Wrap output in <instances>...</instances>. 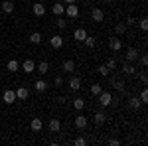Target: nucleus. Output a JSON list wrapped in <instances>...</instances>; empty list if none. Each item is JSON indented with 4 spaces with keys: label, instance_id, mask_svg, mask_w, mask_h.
Returning a JSON list of instances; mask_svg holds the SVG:
<instances>
[{
    "label": "nucleus",
    "instance_id": "1",
    "mask_svg": "<svg viewBox=\"0 0 148 146\" xmlns=\"http://www.w3.org/2000/svg\"><path fill=\"white\" fill-rule=\"evenodd\" d=\"M97 97H99V103H101V107H111V97H113V95H111L109 91H101Z\"/></svg>",
    "mask_w": 148,
    "mask_h": 146
},
{
    "label": "nucleus",
    "instance_id": "2",
    "mask_svg": "<svg viewBox=\"0 0 148 146\" xmlns=\"http://www.w3.org/2000/svg\"><path fill=\"white\" fill-rule=\"evenodd\" d=\"M65 14H67L69 18H77L79 16V6H75V2L73 4H65Z\"/></svg>",
    "mask_w": 148,
    "mask_h": 146
},
{
    "label": "nucleus",
    "instance_id": "3",
    "mask_svg": "<svg viewBox=\"0 0 148 146\" xmlns=\"http://www.w3.org/2000/svg\"><path fill=\"white\" fill-rule=\"evenodd\" d=\"M91 18H93V22H103V20H105V12H103L101 8H93Z\"/></svg>",
    "mask_w": 148,
    "mask_h": 146
},
{
    "label": "nucleus",
    "instance_id": "4",
    "mask_svg": "<svg viewBox=\"0 0 148 146\" xmlns=\"http://www.w3.org/2000/svg\"><path fill=\"white\" fill-rule=\"evenodd\" d=\"M126 61H128V63H132V61H136V57H138V49L136 47H128V49H126Z\"/></svg>",
    "mask_w": 148,
    "mask_h": 146
},
{
    "label": "nucleus",
    "instance_id": "5",
    "mask_svg": "<svg viewBox=\"0 0 148 146\" xmlns=\"http://www.w3.org/2000/svg\"><path fill=\"white\" fill-rule=\"evenodd\" d=\"M109 47H111L113 51H121V49H123V42H121L119 38H111V40H109Z\"/></svg>",
    "mask_w": 148,
    "mask_h": 146
},
{
    "label": "nucleus",
    "instance_id": "6",
    "mask_svg": "<svg viewBox=\"0 0 148 146\" xmlns=\"http://www.w3.org/2000/svg\"><path fill=\"white\" fill-rule=\"evenodd\" d=\"M30 97V91L26 89V87H18L16 89V99H20V101H26Z\"/></svg>",
    "mask_w": 148,
    "mask_h": 146
},
{
    "label": "nucleus",
    "instance_id": "7",
    "mask_svg": "<svg viewBox=\"0 0 148 146\" xmlns=\"http://www.w3.org/2000/svg\"><path fill=\"white\" fill-rule=\"evenodd\" d=\"M2 99H4V103H8V105H12V103L16 101V91H4V95H2Z\"/></svg>",
    "mask_w": 148,
    "mask_h": 146
},
{
    "label": "nucleus",
    "instance_id": "8",
    "mask_svg": "<svg viewBox=\"0 0 148 146\" xmlns=\"http://www.w3.org/2000/svg\"><path fill=\"white\" fill-rule=\"evenodd\" d=\"M49 45H51L53 49H59V47L63 45V38H61V36H53V38H49Z\"/></svg>",
    "mask_w": 148,
    "mask_h": 146
},
{
    "label": "nucleus",
    "instance_id": "9",
    "mask_svg": "<svg viewBox=\"0 0 148 146\" xmlns=\"http://www.w3.org/2000/svg\"><path fill=\"white\" fill-rule=\"evenodd\" d=\"M105 119H107V114H105L103 111H99V112H95V114H93V121H95V124H97V126L105 124Z\"/></svg>",
    "mask_w": 148,
    "mask_h": 146
},
{
    "label": "nucleus",
    "instance_id": "10",
    "mask_svg": "<svg viewBox=\"0 0 148 146\" xmlns=\"http://www.w3.org/2000/svg\"><path fill=\"white\" fill-rule=\"evenodd\" d=\"M85 38H87V32H85L83 28H77V30L73 32V40H75V42H83Z\"/></svg>",
    "mask_w": 148,
    "mask_h": 146
},
{
    "label": "nucleus",
    "instance_id": "11",
    "mask_svg": "<svg viewBox=\"0 0 148 146\" xmlns=\"http://www.w3.org/2000/svg\"><path fill=\"white\" fill-rule=\"evenodd\" d=\"M63 71H65V73H73V71H75V61H73V59H65V61H63Z\"/></svg>",
    "mask_w": 148,
    "mask_h": 146
},
{
    "label": "nucleus",
    "instance_id": "12",
    "mask_svg": "<svg viewBox=\"0 0 148 146\" xmlns=\"http://www.w3.org/2000/svg\"><path fill=\"white\" fill-rule=\"evenodd\" d=\"M22 69L26 71V73H32V71H36V63L32 61V59H26L22 63Z\"/></svg>",
    "mask_w": 148,
    "mask_h": 146
},
{
    "label": "nucleus",
    "instance_id": "13",
    "mask_svg": "<svg viewBox=\"0 0 148 146\" xmlns=\"http://www.w3.org/2000/svg\"><path fill=\"white\" fill-rule=\"evenodd\" d=\"M67 85H69L73 91H79V89H81V79H79V77H71V79L67 81Z\"/></svg>",
    "mask_w": 148,
    "mask_h": 146
},
{
    "label": "nucleus",
    "instance_id": "14",
    "mask_svg": "<svg viewBox=\"0 0 148 146\" xmlns=\"http://www.w3.org/2000/svg\"><path fill=\"white\" fill-rule=\"evenodd\" d=\"M32 10H34V14H36V16H44V14H46V6H44L42 2H36Z\"/></svg>",
    "mask_w": 148,
    "mask_h": 146
},
{
    "label": "nucleus",
    "instance_id": "15",
    "mask_svg": "<svg viewBox=\"0 0 148 146\" xmlns=\"http://www.w3.org/2000/svg\"><path fill=\"white\" fill-rule=\"evenodd\" d=\"M123 73H125V75H134V73H136V67H134L132 63L126 61L125 65H123Z\"/></svg>",
    "mask_w": 148,
    "mask_h": 146
},
{
    "label": "nucleus",
    "instance_id": "16",
    "mask_svg": "<svg viewBox=\"0 0 148 146\" xmlns=\"http://www.w3.org/2000/svg\"><path fill=\"white\" fill-rule=\"evenodd\" d=\"M75 126H77V128H85V126H87V117L77 114V117H75Z\"/></svg>",
    "mask_w": 148,
    "mask_h": 146
},
{
    "label": "nucleus",
    "instance_id": "17",
    "mask_svg": "<svg viewBox=\"0 0 148 146\" xmlns=\"http://www.w3.org/2000/svg\"><path fill=\"white\" fill-rule=\"evenodd\" d=\"M63 10H65V6H63L61 2H56V4L51 6V12H53L56 16H61V14H63Z\"/></svg>",
    "mask_w": 148,
    "mask_h": 146
},
{
    "label": "nucleus",
    "instance_id": "18",
    "mask_svg": "<svg viewBox=\"0 0 148 146\" xmlns=\"http://www.w3.org/2000/svg\"><path fill=\"white\" fill-rule=\"evenodd\" d=\"M47 126H49V130H51V132H59V128H61V123H59L57 119H51Z\"/></svg>",
    "mask_w": 148,
    "mask_h": 146
},
{
    "label": "nucleus",
    "instance_id": "19",
    "mask_svg": "<svg viewBox=\"0 0 148 146\" xmlns=\"http://www.w3.org/2000/svg\"><path fill=\"white\" fill-rule=\"evenodd\" d=\"M2 12H6V14H12L14 12V4H12L10 0H4L2 2Z\"/></svg>",
    "mask_w": 148,
    "mask_h": 146
},
{
    "label": "nucleus",
    "instance_id": "20",
    "mask_svg": "<svg viewBox=\"0 0 148 146\" xmlns=\"http://www.w3.org/2000/svg\"><path fill=\"white\" fill-rule=\"evenodd\" d=\"M30 126H32V130H34V132H40V130H42V126H44V124H42V119H34Z\"/></svg>",
    "mask_w": 148,
    "mask_h": 146
},
{
    "label": "nucleus",
    "instance_id": "21",
    "mask_svg": "<svg viewBox=\"0 0 148 146\" xmlns=\"http://www.w3.org/2000/svg\"><path fill=\"white\" fill-rule=\"evenodd\" d=\"M34 87H36V91H46L47 83H46V81H44V79H42V77H40V79H38V81H36V83H34Z\"/></svg>",
    "mask_w": 148,
    "mask_h": 146
},
{
    "label": "nucleus",
    "instance_id": "22",
    "mask_svg": "<svg viewBox=\"0 0 148 146\" xmlns=\"http://www.w3.org/2000/svg\"><path fill=\"white\" fill-rule=\"evenodd\" d=\"M30 42L32 44H42V34L40 32H32L30 34Z\"/></svg>",
    "mask_w": 148,
    "mask_h": 146
},
{
    "label": "nucleus",
    "instance_id": "23",
    "mask_svg": "<svg viewBox=\"0 0 148 146\" xmlns=\"http://www.w3.org/2000/svg\"><path fill=\"white\" fill-rule=\"evenodd\" d=\"M38 71H40V75H46L47 71H49V63H47V61H42V63L38 65Z\"/></svg>",
    "mask_w": 148,
    "mask_h": 146
},
{
    "label": "nucleus",
    "instance_id": "24",
    "mask_svg": "<svg viewBox=\"0 0 148 146\" xmlns=\"http://www.w3.org/2000/svg\"><path fill=\"white\" fill-rule=\"evenodd\" d=\"M128 105H130V109H140L142 103H140L138 97H130V99H128Z\"/></svg>",
    "mask_w": 148,
    "mask_h": 146
},
{
    "label": "nucleus",
    "instance_id": "25",
    "mask_svg": "<svg viewBox=\"0 0 148 146\" xmlns=\"http://www.w3.org/2000/svg\"><path fill=\"white\" fill-rule=\"evenodd\" d=\"M113 87L116 91H123L125 89V81H123V79H113Z\"/></svg>",
    "mask_w": 148,
    "mask_h": 146
},
{
    "label": "nucleus",
    "instance_id": "26",
    "mask_svg": "<svg viewBox=\"0 0 148 146\" xmlns=\"http://www.w3.org/2000/svg\"><path fill=\"white\" fill-rule=\"evenodd\" d=\"M83 44L87 45V47H95V45H97V40H95V38H89V36H87V38L83 40Z\"/></svg>",
    "mask_w": 148,
    "mask_h": 146
},
{
    "label": "nucleus",
    "instance_id": "27",
    "mask_svg": "<svg viewBox=\"0 0 148 146\" xmlns=\"http://www.w3.org/2000/svg\"><path fill=\"white\" fill-rule=\"evenodd\" d=\"M6 67L10 69V71H18V67H20V63H18V61H16V59H10V61H8V65H6Z\"/></svg>",
    "mask_w": 148,
    "mask_h": 146
},
{
    "label": "nucleus",
    "instance_id": "28",
    "mask_svg": "<svg viewBox=\"0 0 148 146\" xmlns=\"http://www.w3.org/2000/svg\"><path fill=\"white\" fill-rule=\"evenodd\" d=\"M107 67H109V71H113V69H116V59L114 57H111V59H107V63H105Z\"/></svg>",
    "mask_w": 148,
    "mask_h": 146
},
{
    "label": "nucleus",
    "instance_id": "29",
    "mask_svg": "<svg viewBox=\"0 0 148 146\" xmlns=\"http://www.w3.org/2000/svg\"><path fill=\"white\" fill-rule=\"evenodd\" d=\"M101 91H103V87L99 85V83H93V85H91V93L95 95V97H97V95H99Z\"/></svg>",
    "mask_w": 148,
    "mask_h": 146
},
{
    "label": "nucleus",
    "instance_id": "30",
    "mask_svg": "<svg viewBox=\"0 0 148 146\" xmlns=\"http://www.w3.org/2000/svg\"><path fill=\"white\" fill-rule=\"evenodd\" d=\"M73 107H75V111H81V109L85 107V101H83V99H75V101H73Z\"/></svg>",
    "mask_w": 148,
    "mask_h": 146
},
{
    "label": "nucleus",
    "instance_id": "31",
    "mask_svg": "<svg viewBox=\"0 0 148 146\" xmlns=\"http://www.w3.org/2000/svg\"><path fill=\"white\" fill-rule=\"evenodd\" d=\"M114 32H116V34H125L126 32V24H116V26H114Z\"/></svg>",
    "mask_w": 148,
    "mask_h": 146
},
{
    "label": "nucleus",
    "instance_id": "32",
    "mask_svg": "<svg viewBox=\"0 0 148 146\" xmlns=\"http://www.w3.org/2000/svg\"><path fill=\"white\" fill-rule=\"evenodd\" d=\"M138 99H140V103H142V105H144V103H148V91L142 89V93H140V97H138Z\"/></svg>",
    "mask_w": 148,
    "mask_h": 146
},
{
    "label": "nucleus",
    "instance_id": "33",
    "mask_svg": "<svg viewBox=\"0 0 148 146\" xmlns=\"http://www.w3.org/2000/svg\"><path fill=\"white\" fill-rule=\"evenodd\" d=\"M57 28H61V30L67 28V20L65 18H57Z\"/></svg>",
    "mask_w": 148,
    "mask_h": 146
},
{
    "label": "nucleus",
    "instance_id": "34",
    "mask_svg": "<svg viewBox=\"0 0 148 146\" xmlns=\"http://www.w3.org/2000/svg\"><path fill=\"white\" fill-rule=\"evenodd\" d=\"M73 144H75V146H85V144H87V140H85V138H75Z\"/></svg>",
    "mask_w": 148,
    "mask_h": 146
},
{
    "label": "nucleus",
    "instance_id": "35",
    "mask_svg": "<svg viewBox=\"0 0 148 146\" xmlns=\"http://www.w3.org/2000/svg\"><path fill=\"white\" fill-rule=\"evenodd\" d=\"M99 73H101V75H109V73H111V71H109V67H107V65H105V63H103L101 67H99Z\"/></svg>",
    "mask_w": 148,
    "mask_h": 146
},
{
    "label": "nucleus",
    "instance_id": "36",
    "mask_svg": "<svg viewBox=\"0 0 148 146\" xmlns=\"http://www.w3.org/2000/svg\"><path fill=\"white\" fill-rule=\"evenodd\" d=\"M138 24H140V28H142L144 32H146V30H148V20H146V18H142V20H140V22H138Z\"/></svg>",
    "mask_w": 148,
    "mask_h": 146
},
{
    "label": "nucleus",
    "instance_id": "37",
    "mask_svg": "<svg viewBox=\"0 0 148 146\" xmlns=\"http://www.w3.org/2000/svg\"><path fill=\"white\" fill-rule=\"evenodd\" d=\"M125 24H126V26H134V24H136V20H134V16H128Z\"/></svg>",
    "mask_w": 148,
    "mask_h": 146
},
{
    "label": "nucleus",
    "instance_id": "38",
    "mask_svg": "<svg viewBox=\"0 0 148 146\" xmlns=\"http://www.w3.org/2000/svg\"><path fill=\"white\" fill-rule=\"evenodd\" d=\"M140 65H142V67H146V65H148V57H146V56L140 57Z\"/></svg>",
    "mask_w": 148,
    "mask_h": 146
},
{
    "label": "nucleus",
    "instance_id": "39",
    "mask_svg": "<svg viewBox=\"0 0 148 146\" xmlns=\"http://www.w3.org/2000/svg\"><path fill=\"white\" fill-rule=\"evenodd\" d=\"M140 81H142V83H148V77H146V71H142V73H140Z\"/></svg>",
    "mask_w": 148,
    "mask_h": 146
},
{
    "label": "nucleus",
    "instance_id": "40",
    "mask_svg": "<svg viewBox=\"0 0 148 146\" xmlns=\"http://www.w3.org/2000/svg\"><path fill=\"white\" fill-rule=\"evenodd\" d=\"M56 85H57V87H61V85H63V77H56Z\"/></svg>",
    "mask_w": 148,
    "mask_h": 146
},
{
    "label": "nucleus",
    "instance_id": "41",
    "mask_svg": "<svg viewBox=\"0 0 148 146\" xmlns=\"http://www.w3.org/2000/svg\"><path fill=\"white\" fill-rule=\"evenodd\" d=\"M65 4H73V2H77V0H63Z\"/></svg>",
    "mask_w": 148,
    "mask_h": 146
}]
</instances>
